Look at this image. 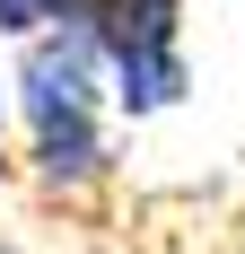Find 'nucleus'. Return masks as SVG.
Masks as SVG:
<instances>
[{
	"label": "nucleus",
	"mask_w": 245,
	"mask_h": 254,
	"mask_svg": "<svg viewBox=\"0 0 245 254\" xmlns=\"http://www.w3.org/2000/svg\"><path fill=\"white\" fill-rule=\"evenodd\" d=\"M193 88V62H184V0H122L114 18V105L131 123H158L175 114Z\"/></svg>",
	"instance_id": "2"
},
{
	"label": "nucleus",
	"mask_w": 245,
	"mask_h": 254,
	"mask_svg": "<svg viewBox=\"0 0 245 254\" xmlns=\"http://www.w3.org/2000/svg\"><path fill=\"white\" fill-rule=\"evenodd\" d=\"M0 254H18V246H0Z\"/></svg>",
	"instance_id": "5"
},
{
	"label": "nucleus",
	"mask_w": 245,
	"mask_h": 254,
	"mask_svg": "<svg viewBox=\"0 0 245 254\" xmlns=\"http://www.w3.org/2000/svg\"><path fill=\"white\" fill-rule=\"evenodd\" d=\"M9 105H18V79H0V140H9Z\"/></svg>",
	"instance_id": "4"
},
{
	"label": "nucleus",
	"mask_w": 245,
	"mask_h": 254,
	"mask_svg": "<svg viewBox=\"0 0 245 254\" xmlns=\"http://www.w3.org/2000/svg\"><path fill=\"white\" fill-rule=\"evenodd\" d=\"M70 9H79V0H0V35H18V44H26V35L61 26Z\"/></svg>",
	"instance_id": "3"
},
{
	"label": "nucleus",
	"mask_w": 245,
	"mask_h": 254,
	"mask_svg": "<svg viewBox=\"0 0 245 254\" xmlns=\"http://www.w3.org/2000/svg\"><path fill=\"white\" fill-rule=\"evenodd\" d=\"M9 79H18V123H26L35 184L44 193H97L114 176V140H105L114 62L88 53L79 35H26Z\"/></svg>",
	"instance_id": "1"
}]
</instances>
